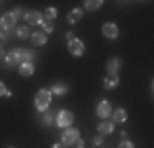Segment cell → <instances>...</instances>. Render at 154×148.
I'll return each instance as SVG.
<instances>
[{
    "label": "cell",
    "instance_id": "6da1fadb",
    "mask_svg": "<svg viewBox=\"0 0 154 148\" xmlns=\"http://www.w3.org/2000/svg\"><path fill=\"white\" fill-rule=\"evenodd\" d=\"M49 104H51L49 89H39V91L36 92V95H35V105H36V109H38V112H45V110H48Z\"/></svg>",
    "mask_w": 154,
    "mask_h": 148
},
{
    "label": "cell",
    "instance_id": "7a4b0ae2",
    "mask_svg": "<svg viewBox=\"0 0 154 148\" xmlns=\"http://www.w3.org/2000/svg\"><path fill=\"white\" fill-rule=\"evenodd\" d=\"M79 130L74 127H67V128H64V132L61 133V142H62V145H66V146H71V145H74V143L79 140Z\"/></svg>",
    "mask_w": 154,
    "mask_h": 148
},
{
    "label": "cell",
    "instance_id": "3957f363",
    "mask_svg": "<svg viewBox=\"0 0 154 148\" xmlns=\"http://www.w3.org/2000/svg\"><path fill=\"white\" fill-rule=\"evenodd\" d=\"M72 122H74V114H72L71 110H61L56 115V124H57V127H61V128L71 127Z\"/></svg>",
    "mask_w": 154,
    "mask_h": 148
},
{
    "label": "cell",
    "instance_id": "277c9868",
    "mask_svg": "<svg viewBox=\"0 0 154 148\" xmlns=\"http://www.w3.org/2000/svg\"><path fill=\"white\" fill-rule=\"evenodd\" d=\"M67 51L72 54V56L80 58L84 54V51H85V46H84V43L80 41L79 38H74V40H71V41L67 43Z\"/></svg>",
    "mask_w": 154,
    "mask_h": 148
},
{
    "label": "cell",
    "instance_id": "5b68a950",
    "mask_svg": "<svg viewBox=\"0 0 154 148\" xmlns=\"http://www.w3.org/2000/svg\"><path fill=\"white\" fill-rule=\"evenodd\" d=\"M5 63L7 66H17V64H21V50L20 48H13V50H10L8 53H7L5 56Z\"/></svg>",
    "mask_w": 154,
    "mask_h": 148
},
{
    "label": "cell",
    "instance_id": "8992f818",
    "mask_svg": "<svg viewBox=\"0 0 154 148\" xmlns=\"http://www.w3.org/2000/svg\"><path fill=\"white\" fill-rule=\"evenodd\" d=\"M15 25H17V17L13 15V12L5 13L2 18H0V28H2L3 31H8V30H12Z\"/></svg>",
    "mask_w": 154,
    "mask_h": 148
},
{
    "label": "cell",
    "instance_id": "52a82bcc",
    "mask_svg": "<svg viewBox=\"0 0 154 148\" xmlns=\"http://www.w3.org/2000/svg\"><path fill=\"white\" fill-rule=\"evenodd\" d=\"M102 31H103L105 38H108V40H115V38H118V35H120L118 25L112 23V21H108V23H105L103 27H102Z\"/></svg>",
    "mask_w": 154,
    "mask_h": 148
},
{
    "label": "cell",
    "instance_id": "ba28073f",
    "mask_svg": "<svg viewBox=\"0 0 154 148\" xmlns=\"http://www.w3.org/2000/svg\"><path fill=\"white\" fill-rule=\"evenodd\" d=\"M23 18L26 20V23H30V25H41L43 21V15L38 12V10H28V12H25L23 15Z\"/></svg>",
    "mask_w": 154,
    "mask_h": 148
},
{
    "label": "cell",
    "instance_id": "9c48e42d",
    "mask_svg": "<svg viewBox=\"0 0 154 148\" xmlns=\"http://www.w3.org/2000/svg\"><path fill=\"white\" fill-rule=\"evenodd\" d=\"M97 115L100 118H103V120H107L112 115V104L108 101H100L97 105Z\"/></svg>",
    "mask_w": 154,
    "mask_h": 148
},
{
    "label": "cell",
    "instance_id": "30bf717a",
    "mask_svg": "<svg viewBox=\"0 0 154 148\" xmlns=\"http://www.w3.org/2000/svg\"><path fill=\"white\" fill-rule=\"evenodd\" d=\"M122 66H123V61H122L120 58H112V59H108V63H107L108 74H116V76H118V71L122 69Z\"/></svg>",
    "mask_w": 154,
    "mask_h": 148
},
{
    "label": "cell",
    "instance_id": "8fae6325",
    "mask_svg": "<svg viewBox=\"0 0 154 148\" xmlns=\"http://www.w3.org/2000/svg\"><path fill=\"white\" fill-rule=\"evenodd\" d=\"M118 86H120V77L116 76V74H108L103 79V87L107 89V91H112V89H115Z\"/></svg>",
    "mask_w": 154,
    "mask_h": 148
},
{
    "label": "cell",
    "instance_id": "7c38bea8",
    "mask_svg": "<svg viewBox=\"0 0 154 148\" xmlns=\"http://www.w3.org/2000/svg\"><path fill=\"white\" fill-rule=\"evenodd\" d=\"M98 133H100L102 137H105V135H110L113 130H115V124L113 122H108V120H105V122H102L100 125H98Z\"/></svg>",
    "mask_w": 154,
    "mask_h": 148
},
{
    "label": "cell",
    "instance_id": "4fadbf2b",
    "mask_svg": "<svg viewBox=\"0 0 154 148\" xmlns=\"http://www.w3.org/2000/svg\"><path fill=\"white\" fill-rule=\"evenodd\" d=\"M31 43L36 44V46H45L48 43V38L43 31H35V33H31Z\"/></svg>",
    "mask_w": 154,
    "mask_h": 148
},
{
    "label": "cell",
    "instance_id": "5bb4252c",
    "mask_svg": "<svg viewBox=\"0 0 154 148\" xmlns=\"http://www.w3.org/2000/svg\"><path fill=\"white\" fill-rule=\"evenodd\" d=\"M67 91H69V86L66 82H57V84H54V86L49 89V92L54 94V95H66Z\"/></svg>",
    "mask_w": 154,
    "mask_h": 148
},
{
    "label": "cell",
    "instance_id": "9a60e30c",
    "mask_svg": "<svg viewBox=\"0 0 154 148\" xmlns=\"http://www.w3.org/2000/svg\"><path fill=\"white\" fill-rule=\"evenodd\" d=\"M126 118H128V114H126V110L123 109V107H118V109L115 110V112H113V124H125V122H126Z\"/></svg>",
    "mask_w": 154,
    "mask_h": 148
},
{
    "label": "cell",
    "instance_id": "2e32d148",
    "mask_svg": "<svg viewBox=\"0 0 154 148\" xmlns=\"http://www.w3.org/2000/svg\"><path fill=\"white\" fill-rule=\"evenodd\" d=\"M35 72V64L33 63H21L20 64V74L23 77H30Z\"/></svg>",
    "mask_w": 154,
    "mask_h": 148
},
{
    "label": "cell",
    "instance_id": "e0dca14e",
    "mask_svg": "<svg viewBox=\"0 0 154 148\" xmlns=\"http://www.w3.org/2000/svg\"><path fill=\"white\" fill-rule=\"evenodd\" d=\"M102 5H103V0H85V2H84V8L89 10V12L98 10Z\"/></svg>",
    "mask_w": 154,
    "mask_h": 148
},
{
    "label": "cell",
    "instance_id": "ac0fdd59",
    "mask_svg": "<svg viewBox=\"0 0 154 148\" xmlns=\"http://www.w3.org/2000/svg\"><path fill=\"white\" fill-rule=\"evenodd\" d=\"M82 15H84V12L80 8H74V10H71V12H69L67 21H69V23H77V21H80Z\"/></svg>",
    "mask_w": 154,
    "mask_h": 148
},
{
    "label": "cell",
    "instance_id": "d6986e66",
    "mask_svg": "<svg viewBox=\"0 0 154 148\" xmlns=\"http://www.w3.org/2000/svg\"><path fill=\"white\" fill-rule=\"evenodd\" d=\"M54 120H56V112H54L53 109L45 110V117H43V122H45L46 125H53Z\"/></svg>",
    "mask_w": 154,
    "mask_h": 148
},
{
    "label": "cell",
    "instance_id": "ffe728a7",
    "mask_svg": "<svg viewBox=\"0 0 154 148\" xmlns=\"http://www.w3.org/2000/svg\"><path fill=\"white\" fill-rule=\"evenodd\" d=\"M35 51L33 50H21V61L23 63H31L35 59Z\"/></svg>",
    "mask_w": 154,
    "mask_h": 148
},
{
    "label": "cell",
    "instance_id": "44dd1931",
    "mask_svg": "<svg viewBox=\"0 0 154 148\" xmlns=\"http://www.w3.org/2000/svg\"><path fill=\"white\" fill-rule=\"evenodd\" d=\"M45 17H46V21L56 20V17H57V8H54V7H48L46 12H45Z\"/></svg>",
    "mask_w": 154,
    "mask_h": 148
},
{
    "label": "cell",
    "instance_id": "7402d4cb",
    "mask_svg": "<svg viewBox=\"0 0 154 148\" xmlns=\"http://www.w3.org/2000/svg\"><path fill=\"white\" fill-rule=\"evenodd\" d=\"M17 36L20 40H26V38H30L31 36V33H30V28L28 27H20L17 30Z\"/></svg>",
    "mask_w": 154,
    "mask_h": 148
},
{
    "label": "cell",
    "instance_id": "603a6c76",
    "mask_svg": "<svg viewBox=\"0 0 154 148\" xmlns=\"http://www.w3.org/2000/svg\"><path fill=\"white\" fill-rule=\"evenodd\" d=\"M41 27H43V30H45V33H53L54 31V25H53V21H43L41 23Z\"/></svg>",
    "mask_w": 154,
    "mask_h": 148
},
{
    "label": "cell",
    "instance_id": "cb8c5ba5",
    "mask_svg": "<svg viewBox=\"0 0 154 148\" xmlns=\"http://www.w3.org/2000/svg\"><path fill=\"white\" fill-rule=\"evenodd\" d=\"M118 148H134V145H133V142H130V140H123V142L118 145Z\"/></svg>",
    "mask_w": 154,
    "mask_h": 148
},
{
    "label": "cell",
    "instance_id": "d4e9b609",
    "mask_svg": "<svg viewBox=\"0 0 154 148\" xmlns=\"http://www.w3.org/2000/svg\"><path fill=\"white\" fill-rule=\"evenodd\" d=\"M8 38H10L8 33H0V48H2V44H3V43L8 41Z\"/></svg>",
    "mask_w": 154,
    "mask_h": 148
},
{
    "label": "cell",
    "instance_id": "484cf974",
    "mask_svg": "<svg viewBox=\"0 0 154 148\" xmlns=\"http://www.w3.org/2000/svg\"><path fill=\"white\" fill-rule=\"evenodd\" d=\"M102 143H103V137H102V135H97V137L94 138V145H95V146H100Z\"/></svg>",
    "mask_w": 154,
    "mask_h": 148
},
{
    "label": "cell",
    "instance_id": "4316f807",
    "mask_svg": "<svg viewBox=\"0 0 154 148\" xmlns=\"http://www.w3.org/2000/svg\"><path fill=\"white\" fill-rule=\"evenodd\" d=\"M13 15H15L17 18H20V17H23L25 12H23V8H20V7H17L15 10H13Z\"/></svg>",
    "mask_w": 154,
    "mask_h": 148
},
{
    "label": "cell",
    "instance_id": "83f0119b",
    "mask_svg": "<svg viewBox=\"0 0 154 148\" xmlns=\"http://www.w3.org/2000/svg\"><path fill=\"white\" fill-rule=\"evenodd\" d=\"M8 91V89L5 87V84L2 82V81H0V95H5V92Z\"/></svg>",
    "mask_w": 154,
    "mask_h": 148
},
{
    "label": "cell",
    "instance_id": "f1b7e54d",
    "mask_svg": "<svg viewBox=\"0 0 154 148\" xmlns=\"http://www.w3.org/2000/svg\"><path fill=\"white\" fill-rule=\"evenodd\" d=\"M5 56H7V53L3 51V48H0V61H5Z\"/></svg>",
    "mask_w": 154,
    "mask_h": 148
},
{
    "label": "cell",
    "instance_id": "f546056e",
    "mask_svg": "<svg viewBox=\"0 0 154 148\" xmlns=\"http://www.w3.org/2000/svg\"><path fill=\"white\" fill-rule=\"evenodd\" d=\"M66 38H67L69 41H71V40H74V33H72V31H67V33H66Z\"/></svg>",
    "mask_w": 154,
    "mask_h": 148
},
{
    "label": "cell",
    "instance_id": "4dcf8cb0",
    "mask_svg": "<svg viewBox=\"0 0 154 148\" xmlns=\"http://www.w3.org/2000/svg\"><path fill=\"white\" fill-rule=\"evenodd\" d=\"M120 137H122V142H123V140H126V138H128V133H126V132L123 130L122 133H120Z\"/></svg>",
    "mask_w": 154,
    "mask_h": 148
},
{
    "label": "cell",
    "instance_id": "1f68e13d",
    "mask_svg": "<svg viewBox=\"0 0 154 148\" xmlns=\"http://www.w3.org/2000/svg\"><path fill=\"white\" fill-rule=\"evenodd\" d=\"M51 148H66V145H62V143H56V145H53Z\"/></svg>",
    "mask_w": 154,
    "mask_h": 148
},
{
    "label": "cell",
    "instance_id": "d6a6232c",
    "mask_svg": "<svg viewBox=\"0 0 154 148\" xmlns=\"http://www.w3.org/2000/svg\"><path fill=\"white\" fill-rule=\"evenodd\" d=\"M75 143H79V146H84V140H82V138H79Z\"/></svg>",
    "mask_w": 154,
    "mask_h": 148
},
{
    "label": "cell",
    "instance_id": "836d02e7",
    "mask_svg": "<svg viewBox=\"0 0 154 148\" xmlns=\"http://www.w3.org/2000/svg\"><path fill=\"white\" fill-rule=\"evenodd\" d=\"M77 148H84V146H77Z\"/></svg>",
    "mask_w": 154,
    "mask_h": 148
},
{
    "label": "cell",
    "instance_id": "e575fe53",
    "mask_svg": "<svg viewBox=\"0 0 154 148\" xmlns=\"http://www.w3.org/2000/svg\"><path fill=\"white\" fill-rule=\"evenodd\" d=\"M8 148H13V146H8Z\"/></svg>",
    "mask_w": 154,
    "mask_h": 148
}]
</instances>
